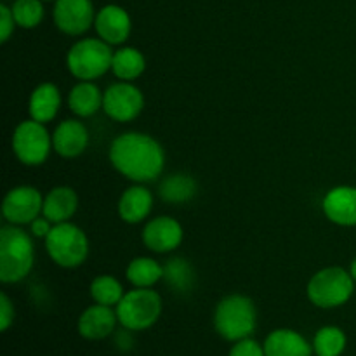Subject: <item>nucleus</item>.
<instances>
[{
  "instance_id": "obj_1",
  "label": "nucleus",
  "mask_w": 356,
  "mask_h": 356,
  "mask_svg": "<svg viewBox=\"0 0 356 356\" xmlns=\"http://www.w3.org/2000/svg\"><path fill=\"white\" fill-rule=\"evenodd\" d=\"M108 155L117 172L139 184L159 179L165 167V153L160 143L143 132L117 136Z\"/></svg>"
},
{
  "instance_id": "obj_2",
  "label": "nucleus",
  "mask_w": 356,
  "mask_h": 356,
  "mask_svg": "<svg viewBox=\"0 0 356 356\" xmlns=\"http://www.w3.org/2000/svg\"><path fill=\"white\" fill-rule=\"evenodd\" d=\"M35 264L31 236L16 225L0 229V282L17 284L30 275Z\"/></svg>"
},
{
  "instance_id": "obj_3",
  "label": "nucleus",
  "mask_w": 356,
  "mask_h": 356,
  "mask_svg": "<svg viewBox=\"0 0 356 356\" xmlns=\"http://www.w3.org/2000/svg\"><path fill=\"white\" fill-rule=\"evenodd\" d=\"M257 325V309L252 299L242 294H232L221 299L214 312L216 332L226 341H242L250 337Z\"/></svg>"
},
{
  "instance_id": "obj_4",
  "label": "nucleus",
  "mask_w": 356,
  "mask_h": 356,
  "mask_svg": "<svg viewBox=\"0 0 356 356\" xmlns=\"http://www.w3.org/2000/svg\"><path fill=\"white\" fill-rule=\"evenodd\" d=\"M118 323L125 330L139 332L159 322L162 315V298L153 289H138L125 292L122 301L115 306Z\"/></svg>"
},
{
  "instance_id": "obj_5",
  "label": "nucleus",
  "mask_w": 356,
  "mask_h": 356,
  "mask_svg": "<svg viewBox=\"0 0 356 356\" xmlns=\"http://www.w3.org/2000/svg\"><path fill=\"white\" fill-rule=\"evenodd\" d=\"M353 292V277L350 271L341 266H329L316 271L306 289L309 301L322 309H332L346 305Z\"/></svg>"
},
{
  "instance_id": "obj_6",
  "label": "nucleus",
  "mask_w": 356,
  "mask_h": 356,
  "mask_svg": "<svg viewBox=\"0 0 356 356\" xmlns=\"http://www.w3.org/2000/svg\"><path fill=\"white\" fill-rule=\"evenodd\" d=\"M113 51L101 38H83L73 44L66 54V68L79 80H96L111 70Z\"/></svg>"
},
{
  "instance_id": "obj_7",
  "label": "nucleus",
  "mask_w": 356,
  "mask_h": 356,
  "mask_svg": "<svg viewBox=\"0 0 356 356\" xmlns=\"http://www.w3.org/2000/svg\"><path fill=\"white\" fill-rule=\"evenodd\" d=\"M49 257L61 268H79L89 256V240L83 229L73 222H59L52 226L45 238Z\"/></svg>"
},
{
  "instance_id": "obj_8",
  "label": "nucleus",
  "mask_w": 356,
  "mask_h": 356,
  "mask_svg": "<svg viewBox=\"0 0 356 356\" xmlns=\"http://www.w3.org/2000/svg\"><path fill=\"white\" fill-rule=\"evenodd\" d=\"M13 149L24 165H40L47 160L52 149V136L45 129L44 124L33 120H23L13 134Z\"/></svg>"
},
{
  "instance_id": "obj_9",
  "label": "nucleus",
  "mask_w": 356,
  "mask_h": 356,
  "mask_svg": "<svg viewBox=\"0 0 356 356\" xmlns=\"http://www.w3.org/2000/svg\"><path fill=\"white\" fill-rule=\"evenodd\" d=\"M145 108V96L131 82H117L108 87L103 94V110L111 120L132 122Z\"/></svg>"
},
{
  "instance_id": "obj_10",
  "label": "nucleus",
  "mask_w": 356,
  "mask_h": 356,
  "mask_svg": "<svg viewBox=\"0 0 356 356\" xmlns=\"http://www.w3.org/2000/svg\"><path fill=\"white\" fill-rule=\"evenodd\" d=\"M44 198L33 186H16L6 195L2 204V216L9 225L24 226L42 216Z\"/></svg>"
},
{
  "instance_id": "obj_11",
  "label": "nucleus",
  "mask_w": 356,
  "mask_h": 356,
  "mask_svg": "<svg viewBox=\"0 0 356 356\" xmlns=\"http://www.w3.org/2000/svg\"><path fill=\"white\" fill-rule=\"evenodd\" d=\"M52 17L63 33L76 37L92 26L96 13L90 0H56Z\"/></svg>"
},
{
  "instance_id": "obj_12",
  "label": "nucleus",
  "mask_w": 356,
  "mask_h": 356,
  "mask_svg": "<svg viewBox=\"0 0 356 356\" xmlns=\"http://www.w3.org/2000/svg\"><path fill=\"white\" fill-rule=\"evenodd\" d=\"M183 226L169 216H160L146 222L143 229V243L156 254L172 252L183 242Z\"/></svg>"
},
{
  "instance_id": "obj_13",
  "label": "nucleus",
  "mask_w": 356,
  "mask_h": 356,
  "mask_svg": "<svg viewBox=\"0 0 356 356\" xmlns=\"http://www.w3.org/2000/svg\"><path fill=\"white\" fill-rule=\"evenodd\" d=\"M94 28L97 31V37L110 45H120L129 38L132 30V21L127 10L120 6H104L97 10Z\"/></svg>"
},
{
  "instance_id": "obj_14",
  "label": "nucleus",
  "mask_w": 356,
  "mask_h": 356,
  "mask_svg": "<svg viewBox=\"0 0 356 356\" xmlns=\"http://www.w3.org/2000/svg\"><path fill=\"white\" fill-rule=\"evenodd\" d=\"M89 146V131L80 120H63L52 132V149L63 159H76Z\"/></svg>"
},
{
  "instance_id": "obj_15",
  "label": "nucleus",
  "mask_w": 356,
  "mask_h": 356,
  "mask_svg": "<svg viewBox=\"0 0 356 356\" xmlns=\"http://www.w3.org/2000/svg\"><path fill=\"white\" fill-rule=\"evenodd\" d=\"M325 218L337 226H356V188L336 186L323 197Z\"/></svg>"
},
{
  "instance_id": "obj_16",
  "label": "nucleus",
  "mask_w": 356,
  "mask_h": 356,
  "mask_svg": "<svg viewBox=\"0 0 356 356\" xmlns=\"http://www.w3.org/2000/svg\"><path fill=\"white\" fill-rule=\"evenodd\" d=\"M118 323L117 312L110 308V306L103 305H92L80 315L76 329L79 334L87 341H101L111 336Z\"/></svg>"
},
{
  "instance_id": "obj_17",
  "label": "nucleus",
  "mask_w": 356,
  "mask_h": 356,
  "mask_svg": "<svg viewBox=\"0 0 356 356\" xmlns=\"http://www.w3.org/2000/svg\"><path fill=\"white\" fill-rule=\"evenodd\" d=\"M153 209V195L143 184L136 183L127 188L118 200V216L127 225H139L149 216Z\"/></svg>"
},
{
  "instance_id": "obj_18",
  "label": "nucleus",
  "mask_w": 356,
  "mask_h": 356,
  "mask_svg": "<svg viewBox=\"0 0 356 356\" xmlns=\"http://www.w3.org/2000/svg\"><path fill=\"white\" fill-rule=\"evenodd\" d=\"M266 356H312L313 344L291 329L273 330L264 341Z\"/></svg>"
},
{
  "instance_id": "obj_19",
  "label": "nucleus",
  "mask_w": 356,
  "mask_h": 356,
  "mask_svg": "<svg viewBox=\"0 0 356 356\" xmlns=\"http://www.w3.org/2000/svg\"><path fill=\"white\" fill-rule=\"evenodd\" d=\"M79 209V197L70 186H56L44 197L42 216L54 225L68 222Z\"/></svg>"
},
{
  "instance_id": "obj_20",
  "label": "nucleus",
  "mask_w": 356,
  "mask_h": 356,
  "mask_svg": "<svg viewBox=\"0 0 356 356\" xmlns=\"http://www.w3.org/2000/svg\"><path fill=\"white\" fill-rule=\"evenodd\" d=\"M59 108H61V92L54 83L44 82L35 87L30 101H28L30 118L40 122V124H47V122L54 120Z\"/></svg>"
},
{
  "instance_id": "obj_21",
  "label": "nucleus",
  "mask_w": 356,
  "mask_h": 356,
  "mask_svg": "<svg viewBox=\"0 0 356 356\" xmlns=\"http://www.w3.org/2000/svg\"><path fill=\"white\" fill-rule=\"evenodd\" d=\"M103 94L90 80H80L68 94V106L76 117H92L103 108Z\"/></svg>"
},
{
  "instance_id": "obj_22",
  "label": "nucleus",
  "mask_w": 356,
  "mask_h": 356,
  "mask_svg": "<svg viewBox=\"0 0 356 356\" xmlns=\"http://www.w3.org/2000/svg\"><path fill=\"white\" fill-rule=\"evenodd\" d=\"M146 70V59L143 52L136 47H120L113 52L111 72L118 80L131 82L139 79Z\"/></svg>"
},
{
  "instance_id": "obj_23",
  "label": "nucleus",
  "mask_w": 356,
  "mask_h": 356,
  "mask_svg": "<svg viewBox=\"0 0 356 356\" xmlns=\"http://www.w3.org/2000/svg\"><path fill=\"white\" fill-rule=\"evenodd\" d=\"M159 193L163 202L169 204H184L197 195V181L184 172L170 174L160 183Z\"/></svg>"
},
{
  "instance_id": "obj_24",
  "label": "nucleus",
  "mask_w": 356,
  "mask_h": 356,
  "mask_svg": "<svg viewBox=\"0 0 356 356\" xmlns=\"http://www.w3.org/2000/svg\"><path fill=\"white\" fill-rule=\"evenodd\" d=\"M125 277L138 289H152L163 278V266L152 257H136L129 263Z\"/></svg>"
},
{
  "instance_id": "obj_25",
  "label": "nucleus",
  "mask_w": 356,
  "mask_h": 356,
  "mask_svg": "<svg viewBox=\"0 0 356 356\" xmlns=\"http://www.w3.org/2000/svg\"><path fill=\"white\" fill-rule=\"evenodd\" d=\"M346 350V334L339 327H322L313 339V353L316 356H341Z\"/></svg>"
},
{
  "instance_id": "obj_26",
  "label": "nucleus",
  "mask_w": 356,
  "mask_h": 356,
  "mask_svg": "<svg viewBox=\"0 0 356 356\" xmlns=\"http://www.w3.org/2000/svg\"><path fill=\"white\" fill-rule=\"evenodd\" d=\"M125 296L124 287H122L120 282L117 280L111 275H101L96 277L90 284V298L94 302L103 306H117L122 301V298Z\"/></svg>"
},
{
  "instance_id": "obj_27",
  "label": "nucleus",
  "mask_w": 356,
  "mask_h": 356,
  "mask_svg": "<svg viewBox=\"0 0 356 356\" xmlns=\"http://www.w3.org/2000/svg\"><path fill=\"white\" fill-rule=\"evenodd\" d=\"M10 9H13L17 26L24 28V30L37 28L40 24V21L44 19V6H42V0H16Z\"/></svg>"
},
{
  "instance_id": "obj_28",
  "label": "nucleus",
  "mask_w": 356,
  "mask_h": 356,
  "mask_svg": "<svg viewBox=\"0 0 356 356\" xmlns=\"http://www.w3.org/2000/svg\"><path fill=\"white\" fill-rule=\"evenodd\" d=\"M163 278L176 291H188L195 280V271L188 261L177 257V259H170L163 266Z\"/></svg>"
},
{
  "instance_id": "obj_29",
  "label": "nucleus",
  "mask_w": 356,
  "mask_h": 356,
  "mask_svg": "<svg viewBox=\"0 0 356 356\" xmlns=\"http://www.w3.org/2000/svg\"><path fill=\"white\" fill-rule=\"evenodd\" d=\"M228 356H266V353H264V346H261L257 341L245 337L233 344Z\"/></svg>"
},
{
  "instance_id": "obj_30",
  "label": "nucleus",
  "mask_w": 356,
  "mask_h": 356,
  "mask_svg": "<svg viewBox=\"0 0 356 356\" xmlns=\"http://www.w3.org/2000/svg\"><path fill=\"white\" fill-rule=\"evenodd\" d=\"M14 26H16V19H14V14L10 7H7L6 3L0 6V42L6 44L7 40L13 35Z\"/></svg>"
},
{
  "instance_id": "obj_31",
  "label": "nucleus",
  "mask_w": 356,
  "mask_h": 356,
  "mask_svg": "<svg viewBox=\"0 0 356 356\" xmlns=\"http://www.w3.org/2000/svg\"><path fill=\"white\" fill-rule=\"evenodd\" d=\"M14 315H16V313H14L13 301H10L9 296H7L6 292H2V294H0V330H2V332H6V330L13 325Z\"/></svg>"
},
{
  "instance_id": "obj_32",
  "label": "nucleus",
  "mask_w": 356,
  "mask_h": 356,
  "mask_svg": "<svg viewBox=\"0 0 356 356\" xmlns=\"http://www.w3.org/2000/svg\"><path fill=\"white\" fill-rule=\"evenodd\" d=\"M30 232H31V235L33 236H37V238H47V235L49 233H51V229H52V226H54V222H51L49 221L47 218H45V216H38L37 219H33V221L30 222Z\"/></svg>"
},
{
  "instance_id": "obj_33",
  "label": "nucleus",
  "mask_w": 356,
  "mask_h": 356,
  "mask_svg": "<svg viewBox=\"0 0 356 356\" xmlns=\"http://www.w3.org/2000/svg\"><path fill=\"white\" fill-rule=\"evenodd\" d=\"M350 273H351V277H353V280L356 282V257H355L353 263H351V266H350Z\"/></svg>"
},
{
  "instance_id": "obj_34",
  "label": "nucleus",
  "mask_w": 356,
  "mask_h": 356,
  "mask_svg": "<svg viewBox=\"0 0 356 356\" xmlns=\"http://www.w3.org/2000/svg\"><path fill=\"white\" fill-rule=\"evenodd\" d=\"M42 2H51V0H42Z\"/></svg>"
}]
</instances>
